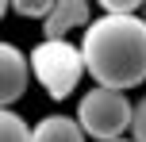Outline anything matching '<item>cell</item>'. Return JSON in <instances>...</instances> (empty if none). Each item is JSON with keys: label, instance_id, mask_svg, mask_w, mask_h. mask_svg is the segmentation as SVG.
<instances>
[{"label": "cell", "instance_id": "1", "mask_svg": "<svg viewBox=\"0 0 146 142\" xmlns=\"http://www.w3.org/2000/svg\"><path fill=\"white\" fill-rule=\"evenodd\" d=\"M85 69L100 89L131 92L146 85V19L142 15H96L81 38Z\"/></svg>", "mask_w": 146, "mask_h": 142}, {"label": "cell", "instance_id": "2", "mask_svg": "<svg viewBox=\"0 0 146 142\" xmlns=\"http://www.w3.org/2000/svg\"><path fill=\"white\" fill-rule=\"evenodd\" d=\"M31 73H35L38 85H42L46 96H54V100L73 96L77 85H81V77L88 73L81 42H69V38L50 42V38H42V42L31 50Z\"/></svg>", "mask_w": 146, "mask_h": 142}, {"label": "cell", "instance_id": "3", "mask_svg": "<svg viewBox=\"0 0 146 142\" xmlns=\"http://www.w3.org/2000/svg\"><path fill=\"white\" fill-rule=\"evenodd\" d=\"M77 123L85 127V135L92 142H119L131 138V123H135V104L127 100V92L115 89H88L77 100Z\"/></svg>", "mask_w": 146, "mask_h": 142}, {"label": "cell", "instance_id": "4", "mask_svg": "<svg viewBox=\"0 0 146 142\" xmlns=\"http://www.w3.org/2000/svg\"><path fill=\"white\" fill-rule=\"evenodd\" d=\"M31 77H35L31 73V54H23L19 46L4 42L0 46V104H4V112L15 100H23Z\"/></svg>", "mask_w": 146, "mask_h": 142}, {"label": "cell", "instance_id": "5", "mask_svg": "<svg viewBox=\"0 0 146 142\" xmlns=\"http://www.w3.org/2000/svg\"><path fill=\"white\" fill-rule=\"evenodd\" d=\"M92 23V4L88 0H54V12L46 15L42 23V38H50V42H62V38L69 35V31L85 27Z\"/></svg>", "mask_w": 146, "mask_h": 142}, {"label": "cell", "instance_id": "6", "mask_svg": "<svg viewBox=\"0 0 146 142\" xmlns=\"http://www.w3.org/2000/svg\"><path fill=\"white\" fill-rule=\"evenodd\" d=\"M85 127L77 123V115H42V119L35 123V142H85Z\"/></svg>", "mask_w": 146, "mask_h": 142}, {"label": "cell", "instance_id": "7", "mask_svg": "<svg viewBox=\"0 0 146 142\" xmlns=\"http://www.w3.org/2000/svg\"><path fill=\"white\" fill-rule=\"evenodd\" d=\"M0 142H35V127H31L19 112L8 108V112L0 115Z\"/></svg>", "mask_w": 146, "mask_h": 142}, {"label": "cell", "instance_id": "8", "mask_svg": "<svg viewBox=\"0 0 146 142\" xmlns=\"http://www.w3.org/2000/svg\"><path fill=\"white\" fill-rule=\"evenodd\" d=\"M8 8H15V12L27 15V19H42L46 23V15L54 12V0H15V4H8Z\"/></svg>", "mask_w": 146, "mask_h": 142}, {"label": "cell", "instance_id": "9", "mask_svg": "<svg viewBox=\"0 0 146 142\" xmlns=\"http://www.w3.org/2000/svg\"><path fill=\"white\" fill-rule=\"evenodd\" d=\"M104 15H142V0H100Z\"/></svg>", "mask_w": 146, "mask_h": 142}, {"label": "cell", "instance_id": "10", "mask_svg": "<svg viewBox=\"0 0 146 142\" xmlns=\"http://www.w3.org/2000/svg\"><path fill=\"white\" fill-rule=\"evenodd\" d=\"M131 142H146V100L135 104V123H131Z\"/></svg>", "mask_w": 146, "mask_h": 142}, {"label": "cell", "instance_id": "11", "mask_svg": "<svg viewBox=\"0 0 146 142\" xmlns=\"http://www.w3.org/2000/svg\"><path fill=\"white\" fill-rule=\"evenodd\" d=\"M142 19H146V8H142Z\"/></svg>", "mask_w": 146, "mask_h": 142}, {"label": "cell", "instance_id": "12", "mask_svg": "<svg viewBox=\"0 0 146 142\" xmlns=\"http://www.w3.org/2000/svg\"><path fill=\"white\" fill-rule=\"evenodd\" d=\"M119 142H131V138H119Z\"/></svg>", "mask_w": 146, "mask_h": 142}]
</instances>
